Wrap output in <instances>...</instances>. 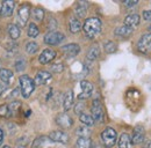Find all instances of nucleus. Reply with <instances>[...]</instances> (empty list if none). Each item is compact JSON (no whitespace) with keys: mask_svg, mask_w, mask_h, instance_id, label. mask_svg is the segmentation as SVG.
Here are the masks:
<instances>
[{"mask_svg":"<svg viewBox=\"0 0 151 148\" xmlns=\"http://www.w3.org/2000/svg\"><path fill=\"white\" fill-rule=\"evenodd\" d=\"M0 66H1V61H0Z\"/></svg>","mask_w":151,"mask_h":148,"instance_id":"nucleus-43","label":"nucleus"},{"mask_svg":"<svg viewBox=\"0 0 151 148\" xmlns=\"http://www.w3.org/2000/svg\"><path fill=\"white\" fill-rule=\"evenodd\" d=\"M80 88H81V94H79V96H78L79 100H86L92 95L93 85L91 82H88L86 80H83L80 82Z\"/></svg>","mask_w":151,"mask_h":148,"instance_id":"nucleus-8","label":"nucleus"},{"mask_svg":"<svg viewBox=\"0 0 151 148\" xmlns=\"http://www.w3.org/2000/svg\"><path fill=\"white\" fill-rule=\"evenodd\" d=\"M143 18H144L145 21L151 22V9L150 11H144V12H143Z\"/></svg>","mask_w":151,"mask_h":148,"instance_id":"nucleus-37","label":"nucleus"},{"mask_svg":"<svg viewBox=\"0 0 151 148\" xmlns=\"http://www.w3.org/2000/svg\"><path fill=\"white\" fill-rule=\"evenodd\" d=\"M63 70H64V66H63V64H60V63L54 64V65L51 66V72H54V73H60Z\"/></svg>","mask_w":151,"mask_h":148,"instance_id":"nucleus-35","label":"nucleus"},{"mask_svg":"<svg viewBox=\"0 0 151 148\" xmlns=\"http://www.w3.org/2000/svg\"><path fill=\"white\" fill-rule=\"evenodd\" d=\"M72 105H73V92H72V90H69L64 96L63 108L65 111H68L72 108Z\"/></svg>","mask_w":151,"mask_h":148,"instance_id":"nucleus-18","label":"nucleus"},{"mask_svg":"<svg viewBox=\"0 0 151 148\" xmlns=\"http://www.w3.org/2000/svg\"><path fill=\"white\" fill-rule=\"evenodd\" d=\"M116 132L112 127H106L104 130V132L101 133V139H102V144L105 145V147L111 148L113 147L116 142Z\"/></svg>","mask_w":151,"mask_h":148,"instance_id":"nucleus-3","label":"nucleus"},{"mask_svg":"<svg viewBox=\"0 0 151 148\" xmlns=\"http://www.w3.org/2000/svg\"><path fill=\"white\" fill-rule=\"evenodd\" d=\"M62 50H63L64 55L66 56L68 58H73V57H76V56L80 52V48H79V45L76 44V43L68 44V45L63 46Z\"/></svg>","mask_w":151,"mask_h":148,"instance_id":"nucleus-12","label":"nucleus"},{"mask_svg":"<svg viewBox=\"0 0 151 148\" xmlns=\"http://www.w3.org/2000/svg\"><path fill=\"white\" fill-rule=\"evenodd\" d=\"M101 21L98 18H87L83 26V29L88 38H94L98 36L101 31Z\"/></svg>","mask_w":151,"mask_h":148,"instance_id":"nucleus-1","label":"nucleus"},{"mask_svg":"<svg viewBox=\"0 0 151 148\" xmlns=\"http://www.w3.org/2000/svg\"><path fill=\"white\" fill-rule=\"evenodd\" d=\"M116 49H117L116 44L114 42H112V41H108V42L105 43V51L107 53H114L116 51Z\"/></svg>","mask_w":151,"mask_h":148,"instance_id":"nucleus-31","label":"nucleus"},{"mask_svg":"<svg viewBox=\"0 0 151 148\" xmlns=\"http://www.w3.org/2000/svg\"><path fill=\"white\" fill-rule=\"evenodd\" d=\"M92 118H93V120L99 122V123H102L104 119H105L104 109H102V105H101L99 100L93 101V104H92Z\"/></svg>","mask_w":151,"mask_h":148,"instance_id":"nucleus-4","label":"nucleus"},{"mask_svg":"<svg viewBox=\"0 0 151 148\" xmlns=\"http://www.w3.org/2000/svg\"><path fill=\"white\" fill-rule=\"evenodd\" d=\"M24 67H26V61H24L23 59H20V60H18V61L15 63V70H17L18 72L23 71Z\"/></svg>","mask_w":151,"mask_h":148,"instance_id":"nucleus-34","label":"nucleus"},{"mask_svg":"<svg viewBox=\"0 0 151 148\" xmlns=\"http://www.w3.org/2000/svg\"><path fill=\"white\" fill-rule=\"evenodd\" d=\"M8 35L12 39H18L20 37V29L17 24H9L8 27Z\"/></svg>","mask_w":151,"mask_h":148,"instance_id":"nucleus-25","label":"nucleus"},{"mask_svg":"<svg viewBox=\"0 0 151 148\" xmlns=\"http://www.w3.org/2000/svg\"><path fill=\"white\" fill-rule=\"evenodd\" d=\"M92 141L90 138H79L76 142V148H91Z\"/></svg>","mask_w":151,"mask_h":148,"instance_id":"nucleus-24","label":"nucleus"},{"mask_svg":"<svg viewBox=\"0 0 151 148\" xmlns=\"http://www.w3.org/2000/svg\"><path fill=\"white\" fill-rule=\"evenodd\" d=\"M50 80H51V74L49 73V72H47V71H40V72L36 74V76H35L34 83L41 86V85L48 83Z\"/></svg>","mask_w":151,"mask_h":148,"instance_id":"nucleus-15","label":"nucleus"},{"mask_svg":"<svg viewBox=\"0 0 151 148\" xmlns=\"http://www.w3.org/2000/svg\"><path fill=\"white\" fill-rule=\"evenodd\" d=\"M130 142H132V141H130V137H129V134L123 133V134H121L117 145H119V148H129Z\"/></svg>","mask_w":151,"mask_h":148,"instance_id":"nucleus-22","label":"nucleus"},{"mask_svg":"<svg viewBox=\"0 0 151 148\" xmlns=\"http://www.w3.org/2000/svg\"><path fill=\"white\" fill-rule=\"evenodd\" d=\"M7 89V85H5V83H0V96L2 95V92H5Z\"/></svg>","mask_w":151,"mask_h":148,"instance_id":"nucleus-39","label":"nucleus"},{"mask_svg":"<svg viewBox=\"0 0 151 148\" xmlns=\"http://www.w3.org/2000/svg\"><path fill=\"white\" fill-rule=\"evenodd\" d=\"M2 148H12V147H9V146H4Z\"/></svg>","mask_w":151,"mask_h":148,"instance_id":"nucleus-42","label":"nucleus"},{"mask_svg":"<svg viewBox=\"0 0 151 148\" xmlns=\"http://www.w3.org/2000/svg\"><path fill=\"white\" fill-rule=\"evenodd\" d=\"M143 148H151V140H150V141H148V142H147V144L143 146Z\"/></svg>","mask_w":151,"mask_h":148,"instance_id":"nucleus-41","label":"nucleus"},{"mask_svg":"<svg viewBox=\"0 0 151 148\" xmlns=\"http://www.w3.org/2000/svg\"><path fill=\"white\" fill-rule=\"evenodd\" d=\"M56 58V52L54 50L50 49H45L44 51H42V53L38 57V60L41 64H49L51 63L54 59Z\"/></svg>","mask_w":151,"mask_h":148,"instance_id":"nucleus-14","label":"nucleus"},{"mask_svg":"<svg viewBox=\"0 0 151 148\" xmlns=\"http://www.w3.org/2000/svg\"><path fill=\"white\" fill-rule=\"evenodd\" d=\"M20 107H21V103L18 102V101H14V102H12L9 105H8V111H9V116H12V115H14V113H17L18 111H19Z\"/></svg>","mask_w":151,"mask_h":148,"instance_id":"nucleus-30","label":"nucleus"},{"mask_svg":"<svg viewBox=\"0 0 151 148\" xmlns=\"http://www.w3.org/2000/svg\"><path fill=\"white\" fill-rule=\"evenodd\" d=\"M137 4H138V1H124V5L128 6V7L135 6V5H137Z\"/></svg>","mask_w":151,"mask_h":148,"instance_id":"nucleus-38","label":"nucleus"},{"mask_svg":"<svg viewBox=\"0 0 151 148\" xmlns=\"http://www.w3.org/2000/svg\"><path fill=\"white\" fill-rule=\"evenodd\" d=\"M91 131L88 130V127H79L77 130V134L79 135V138H88Z\"/></svg>","mask_w":151,"mask_h":148,"instance_id":"nucleus-33","label":"nucleus"},{"mask_svg":"<svg viewBox=\"0 0 151 148\" xmlns=\"http://www.w3.org/2000/svg\"><path fill=\"white\" fill-rule=\"evenodd\" d=\"M33 18H35L36 21H42L43 18H44V11L42 9V8H35L34 11H33Z\"/></svg>","mask_w":151,"mask_h":148,"instance_id":"nucleus-32","label":"nucleus"},{"mask_svg":"<svg viewBox=\"0 0 151 148\" xmlns=\"http://www.w3.org/2000/svg\"><path fill=\"white\" fill-rule=\"evenodd\" d=\"M56 123L62 129H70L73 124V120L68 113H59L56 117Z\"/></svg>","mask_w":151,"mask_h":148,"instance_id":"nucleus-10","label":"nucleus"},{"mask_svg":"<svg viewBox=\"0 0 151 148\" xmlns=\"http://www.w3.org/2000/svg\"><path fill=\"white\" fill-rule=\"evenodd\" d=\"M137 48L142 53H151V34H145L141 37Z\"/></svg>","mask_w":151,"mask_h":148,"instance_id":"nucleus-6","label":"nucleus"},{"mask_svg":"<svg viewBox=\"0 0 151 148\" xmlns=\"http://www.w3.org/2000/svg\"><path fill=\"white\" fill-rule=\"evenodd\" d=\"M29 9H30L29 5L24 4V5H22L20 7L19 11H18V21H19V24L21 27L26 26V23H27V21L29 18V14H30Z\"/></svg>","mask_w":151,"mask_h":148,"instance_id":"nucleus-7","label":"nucleus"},{"mask_svg":"<svg viewBox=\"0 0 151 148\" xmlns=\"http://www.w3.org/2000/svg\"><path fill=\"white\" fill-rule=\"evenodd\" d=\"M114 34L117 37H129L132 34V29L127 27V26H121V27H117L115 29Z\"/></svg>","mask_w":151,"mask_h":148,"instance_id":"nucleus-19","label":"nucleus"},{"mask_svg":"<svg viewBox=\"0 0 151 148\" xmlns=\"http://www.w3.org/2000/svg\"><path fill=\"white\" fill-rule=\"evenodd\" d=\"M100 56V49L98 46H92L87 52V59L88 60H95Z\"/></svg>","mask_w":151,"mask_h":148,"instance_id":"nucleus-28","label":"nucleus"},{"mask_svg":"<svg viewBox=\"0 0 151 148\" xmlns=\"http://www.w3.org/2000/svg\"><path fill=\"white\" fill-rule=\"evenodd\" d=\"M14 6H15V2L13 0H6L1 4V7H0V15L2 18H8L13 14V9H14Z\"/></svg>","mask_w":151,"mask_h":148,"instance_id":"nucleus-9","label":"nucleus"},{"mask_svg":"<svg viewBox=\"0 0 151 148\" xmlns=\"http://www.w3.org/2000/svg\"><path fill=\"white\" fill-rule=\"evenodd\" d=\"M49 139L51 141H55V142H60V144H66L69 141V135L62 131H54L50 133L49 135Z\"/></svg>","mask_w":151,"mask_h":148,"instance_id":"nucleus-13","label":"nucleus"},{"mask_svg":"<svg viewBox=\"0 0 151 148\" xmlns=\"http://www.w3.org/2000/svg\"><path fill=\"white\" fill-rule=\"evenodd\" d=\"M144 139H145V132H144L143 127L138 126V127H136V129L134 130L132 137L130 138L132 144H134V145H139V144H142L144 141Z\"/></svg>","mask_w":151,"mask_h":148,"instance_id":"nucleus-11","label":"nucleus"},{"mask_svg":"<svg viewBox=\"0 0 151 148\" xmlns=\"http://www.w3.org/2000/svg\"><path fill=\"white\" fill-rule=\"evenodd\" d=\"M2 140H4V132H2V130L0 129V145L2 144Z\"/></svg>","mask_w":151,"mask_h":148,"instance_id":"nucleus-40","label":"nucleus"},{"mask_svg":"<svg viewBox=\"0 0 151 148\" xmlns=\"http://www.w3.org/2000/svg\"><path fill=\"white\" fill-rule=\"evenodd\" d=\"M75 12L79 18H84L86 15V12H87V2H84V1L78 2L76 6Z\"/></svg>","mask_w":151,"mask_h":148,"instance_id":"nucleus-21","label":"nucleus"},{"mask_svg":"<svg viewBox=\"0 0 151 148\" xmlns=\"http://www.w3.org/2000/svg\"><path fill=\"white\" fill-rule=\"evenodd\" d=\"M51 140L49 138H45V137H40L37 138L34 142H33V148H45V146L50 142Z\"/></svg>","mask_w":151,"mask_h":148,"instance_id":"nucleus-23","label":"nucleus"},{"mask_svg":"<svg viewBox=\"0 0 151 148\" xmlns=\"http://www.w3.org/2000/svg\"><path fill=\"white\" fill-rule=\"evenodd\" d=\"M0 116L1 117H8L9 116V111L7 105H1L0 107Z\"/></svg>","mask_w":151,"mask_h":148,"instance_id":"nucleus-36","label":"nucleus"},{"mask_svg":"<svg viewBox=\"0 0 151 148\" xmlns=\"http://www.w3.org/2000/svg\"><path fill=\"white\" fill-rule=\"evenodd\" d=\"M27 34H28V36L32 37V38H35V37H37L38 34H40V30H38L37 26H36L35 23H30V24L28 26V30H27Z\"/></svg>","mask_w":151,"mask_h":148,"instance_id":"nucleus-27","label":"nucleus"},{"mask_svg":"<svg viewBox=\"0 0 151 148\" xmlns=\"http://www.w3.org/2000/svg\"><path fill=\"white\" fill-rule=\"evenodd\" d=\"M79 120H80L84 125H86V126H92V125L94 124V120H93L92 116H90V115H87V113H81V115H79Z\"/></svg>","mask_w":151,"mask_h":148,"instance_id":"nucleus-26","label":"nucleus"},{"mask_svg":"<svg viewBox=\"0 0 151 148\" xmlns=\"http://www.w3.org/2000/svg\"><path fill=\"white\" fill-rule=\"evenodd\" d=\"M64 41V35L57 31H50L44 36V43L48 45H58Z\"/></svg>","mask_w":151,"mask_h":148,"instance_id":"nucleus-5","label":"nucleus"},{"mask_svg":"<svg viewBox=\"0 0 151 148\" xmlns=\"http://www.w3.org/2000/svg\"><path fill=\"white\" fill-rule=\"evenodd\" d=\"M139 21H141V18H139L138 14H129L124 18V26L132 28L134 30V28H136L139 24Z\"/></svg>","mask_w":151,"mask_h":148,"instance_id":"nucleus-16","label":"nucleus"},{"mask_svg":"<svg viewBox=\"0 0 151 148\" xmlns=\"http://www.w3.org/2000/svg\"><path fill=\"white\" fill-rule=\"evenodd\" d=\"M0 80L5 83V85H9L13 80V72L11 70H7V68H2L0 70Z\"/></svg>","mask_w":151,"mask_h":148,"instance_id":"nucleus-17","label":"nucleus"},{"mask_svg":"<svg viewBox=\"0 0 151 148\" xmlns=\"http://www.w3.org/2000/svg\"><path fill=\"white\" fill-rule=\"evenodd\" d=\"M81 22L78 20V18H70V21H69V30L72 33V34H77V33H79L80 30H81Z\"/></svg>","mask_w":151,"mask_h":148,"instance_id":"nucleus-20","label":"nucleus"},{"mask_svg":"<svg viewBox=\"0 0 151 148\" xmlns=\"http://www.w3.org/2000/svg\"><path fill=\"white\" fill-rule=\"evenodd\" d=\"M20 81V89H21V95L24 98H28L32 92L35 89V83L34 81L28 76V75H21L19 79Z\"/></svg>","mask_w":151,"mask_h":148,"instance_id":"nucleus-2","label":"nucleus"},{"mask_svg":"<svg viewBox=\"0 0 151 148\" xmlns=\"http://www.w3.org/2000/svg\"><path fill=\"white\" fill-rule=\"evenodd\" d=\"M37 50H38L37 43H35V42H29V43H27V45H26V51H27L29 55L36 53Z\"/></svg>","mask_w":151,"mask_h":148,"instance_id":"nucleus-29","label":"nucleus"}]
</instances>
